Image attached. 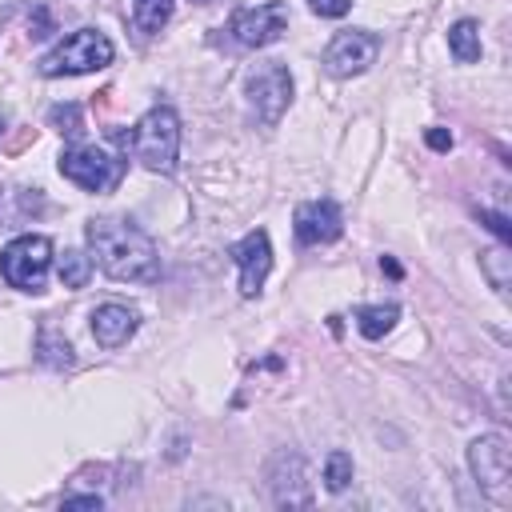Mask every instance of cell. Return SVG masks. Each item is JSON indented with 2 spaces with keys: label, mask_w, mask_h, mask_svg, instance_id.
Returning a JSON list of instances; mask_svg holds the SVG:
<instances>
[{
  "label": "cell",
  "mask_w": 512,
  "mask_h": 512,
  "mask_svg": "<svg viewBox=\"0 0 512 512\" xmlns=\"http://www.w3.org/2000/svg\"><path fill=\"white\" fill-rule=\"evenodd\" d=\"M396 320H400V308L396 304H364V308H356V328L368 340H380L384 332H392Z\"/></svg>",
  "instance_id": "obj_14"
},
{
  "label": "cell",
  "mask_w": 512,
  "mask_h": 512,
  "mask_svg": "<svg viewBox=\"0 0 512 512\" xmlns=\"http://www.w3.org/2000/svg\"><path fill=\"white\" fill-rule=\"evenodd\" d=\"M292 228H296L300 244H332L344 232V216H340V208L332 200H308V204L296 208Z\"/></svg>",
  "instance_id": "obj_11"
},
{
  "label": "cell",
  "mask_w": 512,
  "mask_h": 512,
  "mask_svg": "<svg viewBox=\"0 0 512 512\" xmlns=\"http://www.w3.org/2000/svg\"><path fill=\"white\" fill-rule=\"evenodd\" d=\"M124 144H132V156H136L148 172L168 176V172L176 168V152H180V116H176L168 104L148 108V112L136 120L132 136H124Z\"/></svg>",
  "instance_id": "obj_2"
},
{
  "label": "cell",
  "mask_w": 512,
  "mask_h": 512,
  "mask_svg": "<svg viewBox=\"0 0 512 512\" xmlns=\"http://www.w3.org/2000/svg\"><path fill=\"white\" fill-rule=\"evenodd\" d=\"M308 8L316 12V16H348V8H352V0H308Z\"/></svg>",
  "instance_id": "obj_23"
},
{
  "label": "cell",
  "mask_w": 512,
  "mask_h": 512,
  "mask_svg": "<svg viewBox=\"0 0 512 512\" xmlns=\"http://www.w3.org/2000/svg\"><path fill=\"white\" fill-rule=\"evenodd\" d=\"M28 28H32V36H48V32H52V20H48V12H44V8H36V16L28 20Z\"/></svg>",
  "instance_id": "obj_25"
},
{
  "label": "cell",
  "mask_w": 512,
  "mask_h": 512,
  "mask_svg": "<svg viewBox=\"0 0 512 512\" xmlns=\"http://www.w3.org/2000/svg\"><path fill=\"white\" fill-rule=\"evenodd\" d=\"M136 324H140L136 308L116 304V300H108V304H100V308L92 312V336H96L100 348H120V344L136 332Z\"/></svg>",
  "instance_id": "obj_13"
},
{
  "label": "cell",
  "mask_w": 512,
  "mask_h": 512,
  "mask_svg": "<svg viewBox=\"0 0 512 512\" xmlns=\"http://www.w3.org/2000/svg\"><path fill=\"white\" fill-rule=\"evenodd\" d=\"M248 100L264 124H276L292 104V72L284 64H264L260 72L248 76Z\"/></svg>",
  "instance_id": "obj_9"
},
{
  "label": "cell",
  "mask_w": 512,
  "mask_h": 512,
  "mask_svg": "<svg viewBox=\"0 0 512 512\" xmlns=\"http://www.w3.org/2000/svg\"><path fill=\"white\" fill-rule=\"evenodd\" d=\"M0 124H4V112H0Z\"/></svg>",
  "instance_id": "obj_29"
},
{
  "label": "cell",
  "mask_w": 512,
  "mask_h": 512,
  "mask_svg": "<svg viewBox=\"0 0 512 512\" xmlns=\"http://www.w3.org/2000/svg\"><path fill=\"white\" fill-rule=\"evenodd\" d=\"M108 64H112V40L100 28H80L72 36H64L52 52L40 56L44 76H84V72H96Z\"/></svg>",
  "instance_id": "obj_3"
},
{
  "label": "cell",
  "mask_w": 512,
  "mask_h": 512,
  "mask_svg": "<svg viewBox=\"0 0 512 512\" xmlns=\"http://www.w3.org/2000/svg\"><path fill=\"white\" fill-rule=\"evenodd\" d=\"M448 48H452V56H456L460 64L480 60V24H476V20H456V24L448 28Z\"/></svg>",
  "instance_id": "obj_15"
},
{
  "label": "cell",
  "mask_w": 512,
  "mask_h": 512,
  "mask_svg": "<svg viewBox=\"0 0 512 512\" xmlns=\"http://www.w3.org/2000/svg\"><path fill=\"white\" fill-rule=\"evenodd\" d=\"M48 120H52V128H56V132H64V136H80V132H84L80 104H56V108L48 112Z\"/></svg>",
  "instance_id": "obj_21"
},
{
  "label": "cell",
  "mask_w": 512,
  "mask_h": 512,
  "mask_svg": "<svg viewBox=\"0 0 512 512\" xmlns=\"http://www.w3.org/2000/svg\"><path fill=\"white\" fill-rule=\"evenodd\" d=\"M56 272H60V284L64 288H84L92 280V256H84L80 248H68L60 260H56Z\"/></svg>",
  "instance_id": "obj_17"
},
{
  "label": "cell",
  "mask_w": 512,
  "mask_h": 512,
  "mask_svg": "<svg viewBox=\"0 0 512 512\" xmlns=\"http://www.w3.org/2000/svg\"><path fill=\"white\" fill-rule=\"evenodd\" d=\"M428 148H436V152H448L452 148V132H444V128H428Z\"/></svg>",
  "instance_id": "obj_24"
},
{
  "label": "cell",
  "mask_w": 512,
  "mask_h": 512,
  "mask_svg": "<svg viewBox=\"0 0 512 512\" xmlns=\"http://www.w3.org/2000/svg\"><path fill=\"white\" fill-rule=\"evenodd\" d=\"M376 52H380V40L372 32L348 28V32H336L332 44L324 48V68L332 76H360L368 72V64H376Z\"/></svg>",
  "instance_id": "obj_8"
},
{
  "label": "cell",
  "mask_w": 512,
  "mask_h": 512,
  "mask_svg": "<svg viewBox=\"0 0 512 512\" xmlns=\"http://www.w3.org/2000/svg\"><path fill=\"white\" fill-rule=\"evenodd\" d=\"M468 468L492 504H512V448L500 432H484L468 448Z\"/></svg>",
  "instance_id": "obj_4"
},
{
  "label": "cell",
  "mask_w": 512,
  "mask_h": 512,
  "mask_svg": "<svg viewBox=\"0 0 512 512\" xmlns=\"http://www.w3.org/2000/svg\"><path fill=\"white\" fill-rule=\"evenodd\" d=\"M480 268H484L488 284L504 296V292H508V284H512V256H508L504 248H484V252H480Z\"/></svg>",
  "instance_id": "obj_18"
},
{
  "label": "cell",
  "mask_w": 512,
  "mask_h": 512,
  "mask_svg": "<svg viewBox=\"0 0 512 512\" xmlns=\"http://www.w3.org/2000/svg\"><path fill=\"white\" fill-rule=\"evenodd\" d=\"M172 20V0H132V24L152 36Z\"/></svg>",
  "instance_id": "obj_16"
},
{
  "label": "cell",
  "mask_w": 512,
  "mask_h": 512,
  "mask_svg": "<svg viewBox=\"0 0 512 512\" xmlns=\"http://www.w3.org/2000/svg\"><path fill=\"white\" fill-rule=\"evenodd\" d=\"M64 504H68V508H100L104 500H100V496H64Z\"/></svg>",
  "instance_id": "obj_26"
},
{
  "label": "cell",
  "mask_w": 512,
  "mask_h": 512,
  "mask_svg": "<svg viewBox=\"0 0 512 512\" xmlns=\"http://www.w3.org/2000/svg\"><path fill=\"white\" fill-rule=\"evenodd\" d=\"M272 500L280 508H308L312 504V492H308V480H304V460L296 452H280L276 464H272Z\"/></svg>",
  "instance_id": "obj_12"
},
{
  "label": "cell",
  "mask_w": 512,
  "mask_h": 512,
  "mask_svg": "<svg viewBox=\"0 0 512 512\" xmlns=\"http://www.w3.org/2000/svg\"><path fill=\"white\" fill-rule=\"evenodd\" d=\"M228 32L244 48H268L288 32V4L268 0V4H256V8H240L228 20Z\"/></svg>",
  "instance_id": "obj_7"
},
{
  "label": "cell",
  "mask_w": 512,
  "mask_h": 512,
  "mask_svg": "<svg viewBox=\"0 0 512 512\" xmlns=\"http://www.w3.org/2000/svg\"><path fill=\"white\" fill-rule=\"evenodd\" d=\"M88 248H92V260L104 276L112 280H156L160 276V256H156V244L128 220H92L88 224Z\"/></svg>",
  "instance_id": "obj_1"
},
{
  "label": "cell",
  "mask_w": 512,
  "mask_h": 512,
  "mask_svg": "<svg viewBox=\"0 0 512 512\" xmlns=\"http://www.w3.org/2000/svg\"><path fill=\"white\" fill-rule=\"evenodd\" d=\"M352 484V456L344 448H332L324 460V488L328 492H344Z\"/></svg>",
  "instance_id": "obj_20"
},
{
  "label": "cell",
  "mask_w": 512,
  "mask_h": 512,
  "mask_svg": "<svg viewBox=\"0 0 512 512\" xmlns=\"http://www.w3.org/2000/svg\"><path fill=\"white\" fill-rule=\"evenodd\" d=\"M380 268H384L388 276H400V264H396V260H380Z\"/></svg>",
  "instance_id": "obj_27"
},
{
  "label": "cell",
  "mask_w": 512,
  "mask_h": 512,
  "mask_svg": "<svg viewBox=\"0 0 512 512\" xmlns=\"http://www.w3.org/2000/svg\"><path fill=\"white\" fill-rule=\"evenodd\" d=\"M60 176H68L72 184H80L84 192H104V188H116L120 176H124V160L88 144V148H68L60 156Z\"/></svg>",
  "instance_id": "obj_6"
},
{
  "label": "cell",
  "mask_w": 512,
  "mask_h": 512,
  "mask_svg": "<svg viewBox=\"0 0 512 512\" xmlns=\"http://www.w3.org/2000/svg\"><path fill=\"white\" fill-rule=\"evenodd\" d=\"M228 256H232L236 268H240V296H256V292L264 288L268 272H272V240H268V232H264V228L248 232L244 240H236V244L228 248Z\"/></svg>",
  "instance_id": "obj_10"
},
{
  "label": "cell",
  "mask_w": 512,
  "mask_h": 512,
  "mask_svg": "<svg viewBox=\"0 0 512 512\" xmlns=\"http://www.w3.org/2000/svg\"><path fill=\"white\" fill-rule=\"evenodd\" d=\"M52 268L48 236H16L0 252V276L20 292H44V276Z\"/></svg>",
  "instance_id": "obj_5"
},
{
  "label": "cell",
  "mask_w": 512,
  "mask_h": 512,
  "mask_svg": "<svg viewBox=\"0 0 512 512\" xmlns=\"http://www.w3.org/2000/svg\"><path fill=\"white\" fill-rule=\"evenodd\" d=\"M476 216H480V224H484V228H492V232H496L504 244L512 240V224H508V216H500V212H488V208H480Z\"/></svg>",
  "instance_id": "obj_22"
},
{
  "label": "cell",
  "mask_w": 512,
  "mask_h": 512,
  "mask_svg": "<svg viewBox=\"0 0 512 512\" xmlns=\"http://www.w3.org/2000/svg\"><path fill=\"white\" fill-rule=\"evenodd\" d=\"M36 352L48 368H68L72 364V344L56 332V328H40V340H36Z\"/></svg>",
  "instance_id": "obj_19"
},
{
  "label": "cell",
  "mask_w": 512,
  "mask_h": 512,
  "mask_svg": "<svg viewBox=\"0 0 512 512\" xmlns=\"http://www.w3.org/2000/svg\"><path fill=\"white\" fill-rule=\"evenodd\" d=\"M192 4H212V0H192Z\"/></svg>",
  "instance_id": "obj_28"
}]
</instances>
